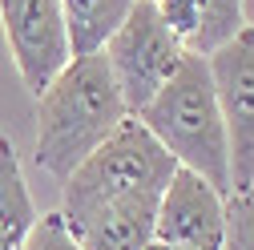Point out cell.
Instances as JSON below:
<instances>
[{
    "label": "cell",
    "mask_w": 254,
    "mask_h": 250,
    "mask_svg": "<svg viewBox=\"0 0 254 250\" xmlns=\"http://www.w3.org/2000/svg\"><path fill=\"white\" fill-rule=\"evenodd\" d=\"M125 117H133L105 53L73 57L37 97V166L65 182Z\"/></svg>",
    "instance_id": "6da1fadb"
},
{
    "label": "cell",
    "mask_w": 254,
    "mask_h": 250,
    "mask_svg": "<svg viewBox=\"0 0 254 250\" xmlns=\"http://www.w3.org/2000/svg\"><path fill=\"white\" fill-rule=\"evenodd\" d=\"M137 121L182 170H194L222 198H230V141L206 57L186 53L178 73L157 89Z\"/></svg>",
    "instance_id": "7a4b0ae2"
},
{
    "label": "cell",
    "mask_w": 254,
    "mask_h": 250,
    "mask_svg": "<svg viewBox=\"0 0 254 250\" xmlns=\"http://www.w3.org/2000/svg\"><path fill=\"white\" fill-rule=\"evenodd\" d=\"M174 174H178V162L153 141V133L137 117H125L117 129L65 178L57 214L65 218V222H77V218L101 210L109 202L162 198Z\"/></svg>",
    "instance_id": "3957f363"
},
{
    "label": "cell",
    "mask_w": 254,
    "mask_h": 250,
    "mask_svg": "<svg viewBox=\"0 0 254 250\" xmlns=\"http://www.w3.org/2000/svg\"><path fill=\"white\" fill-rule=\"evenodd\" d=\"M101 53L133 117L157 97V89L178 73L186 57L178 33L157 12V0H133L129 16L117 24V33L105 41Z\"/></svg>",
    "instance_id": "277c9868"
},
{
    "label": "cell",
    "mask_w": 254,
    "mask_h": 250,
    "mask_svg": "<svg viewBox=\"0 0 254 250\" xmlns=\"http://www.w3.org/2000/svg\"><path fill=\"white\" fill-rule=\"evenodd\" d=\"M206 61L230 141V194H246L254 190V33L242 28Z\"/></svg>",
    "instance_id": "5b68a950"
},
{
    "label": "cell",
    "mask_w": 254,
    "mask_h": 250,
    "mask_svg": "<svg viewBox=\"0 0 254 250\" xmlns=\"http://www.w3.org/2000/svg\"><path fill=\"white\" fill-rule=\"evenodd\" d=\"M0 24L24 89L41 97L49 81L73 61L61 0H0Z\"/></svg>",
    "instance_id": "8992f818"
},
{
    "label": "cell",
    "mask_w": 254,
    "mask_h": 250,
    "mask_svg": "<svg viewBox=\"0 0 254 250\" xmlns=\"http://www.w3.org/2000/svg\"><path fill=\"white\" fill-rule=\"evenodd\" d=\"M153 242L178 250H222L226 246V198L194 170L178 166L157 202Z\"/></svg>",
    "instance_id": "52a82bcc"
},
{
    "label": "cell",
    "mask_w": 254,
    "mask_h": 250,
    "mask_svg": "<svg viewBox=\"0 0 254 250\" xmlns=\"http://www.w3.org/2000/svg\"><path fill=\"white\" fill-rule=\"evenodd\" d=\"M157 12L178 33L182 49L198 57L218 53L246 28L242 0H157Z\"/></svg>",
    "instance_id": "ba28073f"
},
{
    "label": "cell",
    "mask_w": 254,
    "mask_h": 250,
    "mask_svg": "<svg viewBox=\"0 0 254 250\" xmlns=\"http://www.w3.org/2000/svg\"><path fill=\"white\" fill-rule=\"evenodd\" d=\"M37 202L28 194L24 170L8 137H0V250H24L37 226Z\"/></svg>",
    "instance_id": "9c48e42d"
},
{
    "label": "cell",
    "mask_w": 254,
    "mask_h": 250,
    "mask_svg": "<svg viewBox=\"0 0 254 250\" xmlns=\"http://www.w3.org/2000/svg\"><path fill=\"white\" fill-rule=\"evenodd\" d=\"M61 8H65L73 57H85V53L105 49V41L117 33V24L129 16L133 0H61Z\"/></svg>",
    "instance_id": "30bf717a"
},
{
    "label": "cell",
    "mask_w": 254,
    "mask_h": 250,
    "mask_svg": "<svg viewBox=\"0 0 254 250\" xmlns=\"http://www.w3.org/2000/svg\"><path fill=\"white\" fill-rule=\"evenodd\" d=\"M222 250H254V190L226 198V246Z\"/></svg>",
    "instance_id": "8fae6325"
},
{
    "label": "cell",
    "mask_w": 254,
    "mask_h": 250,
    "mask_svg": "<svg viewBox=\"0 0 254 250\" xmlns=\"http://www.w3.org/2000/svg\"><path fill=\"white\" fill-rule=\"evenodd\" d=\"M24 250H81V246L73 242V234H69L61 214H41L33 234H28V242H24Z\"/></svg>",
    "instance_id": "7c38bea8"
},
{
    "label": "cell",
    "mask_w": 254,
    "mask_h": 250,
    "mask_svg": "<svg viewBox=\"0 0 254 250\" xmlns=\"http://www.w3.org/2000/svg\"><path fill=\"white\" fill-rule=\"evenodd\" d=\"M242 20H246V28L254 33V0H242Z\"/></svg>",
    "instance_id": "4fadbf2b"
},
{
    "label": "cell",
    "mask_w": 254,
    "mask_h": 250,
    "mask_svg": "<svg viewBox=\"0 0 254 250\" xmlns=\"http://www.w3.org/2000/svg\"><path fill=\"white\" fill-rule=\"evenodd\" d=\"M145 250H178V246H166V242H149Z\"/></svg>",
    "instance_id": "5bb4252c"
}]
</instances>
